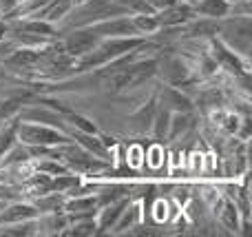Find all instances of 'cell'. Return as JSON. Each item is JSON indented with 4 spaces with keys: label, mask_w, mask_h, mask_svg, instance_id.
<instances>
[{
    "label": "cell",
    "mask_w": 252,
    "mask_h": 237,
    "mask_svg": "<svg viewBox=\"0 0 252 237\" xmlns=\"http://www.w3.org/2000/svg\"><path fill=\"white\" fill-rule=\"evenodd\" d=\"M155 109H157V100H155V96H153L151 100L144 102V104L130 115V127H133L135 131H151Z\"/></svg>",
    "instance_id": "obj_20"
},
{
    "label": "cell",
    "mask_w": 252,
    "mask_h": 237,
    "mask_svg": "<svg viewBox=\"0 0 252 237\" xmlns=\"http://www.w3.org/2000/svg\"><path fill=\"white\" fill-rule=\"evenodd\" d=\"M71 2H73V7H80V4H82L84 0H71Z\"/></svg>",
    "instance_id": "obj_30"
},
{
    "label": "cell",
    "mask_w": 252,
    "mask_h": 237,
    "mask_svg": "<svg viewBox=\"0 0 252 237\" xmlns=\"http://www.w3.org/2000/svg\"><path fill=\"white\" fill-rule=\"evenodd\" d=\"M157 75L161 78L164 84H173V87H179V89L197 82L190 60L184 56H177V53H168L164 58H157Z\"/></svg>",
    "instance_id": "obj_4"
},
{
    "label": "cell",
    "mask_w": 252,
    "mask_h": 237,
    "mask_svg": "<svg viewBox=\"0 0 252 237\" xmlns=\"http://www.w3.org/2000/svg\"><path fill=\"white\" fill-rule=\"evenodd\" d=\"M128 200L133 198H124V200H118V202H111L106 206H100L95 213V226H97V235H109L111 229L115 226L118 217L122 215L124 206L128 204Z\"/></svg>",
    "instance_id": "obj_16"
},
{
    "label": "cell",
    "mask_w": 252,
    "mask_h": 237,
    "mask_svg": "<svg viewBox=\"0 0 252 237\" xmlns=\"http://www.w3.org/2000/svg\"><path fill=\"white\" fill-rule=\"evenodd\" d=\"M0 18H2V16H0Z\"/></svg>",
    "instance_id": "obj_32"
},
{
    "label": "cell",
    "mask_w": 252,
    "mask_h": 237,
    "mask_svg": "<svg viewBox=\"0 0 252 237\" xmlns=\"http://www.w3.org/2000/svg\"><path fill=\"white\" fill-rule=\"evenodd\" d=\"M195 13L201 18H210V20H223L230 16V2L226 0H199L195 4Z\"/></svg>",
    "instance_id": "obj_19"
},
{
    "label": "cell",
    "mask_w": 252,
    "mask_h": 237,
    "mask_svg": "<svg viewBox=\"0 0 252 237\" xmlns=\"http://www.w3.org/2000/svg\"><path fill=\"white\" fill-rule=\"evenodd\" d=\"M155 16H157V20H159V29H161V27H182V25H186L188 20H192L197 13H195L192 4H186V2H182V0H177V2L155 11Z\"/></svg>",
    "instance_id": "obj_11"
},
{
    "label": "cell",
    "mask_w": 252,
    "mask_h": 237,
    "mask_svg": "<svg viewBox=\"0 0 252 237\" xmlns=\"http://www.w3.org/2000/svg\"><path fill=\"white\" fill-rule=\"evenodd\" d=\"M182 2H186V4H192V7H195V4L199 2V0H182Z\"/></svg>",
    "instance_id": "obj_29"
},
{
    "label": "cell",
    "mask_w": 252,
    "mask_h": 237,
    "mask_svg": "<svg viewBox=\"0 0 252 237\" xmlns=\"http://www.w3.org/2000/svg\"><path fill=\"white\" fill-rule=\"evenodd\" d=\"M208 51L215 58L219 71L226 73L228 78H239V75H248L250 73V58L239 56L237 51H232L228 44H223L221 40L215 35L208 42Z\"/></svg>",
    "instance_id": "obj_5"
},
{
    "label": "cell",
    "mask_w": 252,
    "mask_h": 237,
    "mask_svg": "<svg viewBox=\"0 0 252 237\" xmlns=\"http://www.w3.org/2000/svg\"><path fill=\"white\" fill-rule=\"evenodd\" d=\"M40 211L33 206L31 200H16V202H7L4 208L0 211V226L2 224H16V222L35 220Z\"/></svg>",
    "instance_id": "obj_14"
},
{
    "label": "cell",
    "mask_w": 252,
    "mask_h": 237,
    "mask_svg": "<svg viewBox=\"0 0 252 237\" xmlns=\"http://www.w3.org/2000/svg\"><path fill=\"white\" fill-rule=\"evenodd\" d=\"M168 124H170V111L164 109L161 104H157L155 115H153V124H151V133L157 142H166V133H168Z\"/></svg>",
    "instance_id": "obj_23"
},
{
    "label": "cell",
    "mask_w": 252,
    "mask_h": 237,
    "mask_svg": "<svg viewBox=\"0 0 252 237\" xmlns=\"http://www.w3.org/2000/svg\"><path fill=\"white\" fill-rule=\"evenodd\" d=\"M62 211H64V215L69 217V222L95 217V213H97L95 193H93V195H75V198H66Z\"/></svg>",
    "instance_id": "obj_13"
},
{
    "label": "cell",
    "mask_w": 252,
    "mask_h": 237,
    "mask_svg": "<svg viewBox=\"0 0 252 237\" xmlns=\"http://www.w3.org/2000/svg\"><path fill=\"white\" fill-rule=\"evenodd\" d=\"M69 137H71V142L82 146V149L89 151L91 155L113 164V151H111V146L106 144L104 137H100V133H84V131H73V129H71Z\"/></svg>",
    "instance_id": "obj_9"
},
{
    "label": "cell",
    "mask_w": 252,
    "mask_h": 237,
    "mask_svg": "<svg viewBox=\"0 0 252 237\" xmlns=\"http://www.w3.org/2000/svg\"><path fill=\"white\" fill-rule=\"evenodd\" d=\"M58 31L64 34L62 38L60 35H58V38H60V47H62V51H64V56L71 58V60L89 53L100 42V38H97L93 31H89L87 27H71V29H58Z\"/></svg>",
    "instance_id": "obj_6"
},
{
    "label": "cell",
    "mask_w": 252,
    "mask_h": 237,
    "mask_svg": "<svg viewBox=\"0 0 252 237\" xmlns=\"http://www.w3.org/2000/svg\"><path fill=\"white\" fill-rule=\"evenodd\" d=\"M16 137L18 142H22L27 146H62L71 142L69 133L60 131V129L38 122H25V120L18 118H16Z\"/></svg>",
    "instance_id": "obj_3"
},
{
    "label": "cell",
    "mask_w": 252,
    "mask_h": 237,
    "mask_svg": "<svg viewBox=\"0 0 252 237\" xmlns=\"http://www.w3.org/2000/svg\"><path fill=\"white\" fill-rule=\"evenodd\" d=\"M18 120H25V122H38V124H49V127H56L60 131L69 133V124L64 122V115L58 113L56 109H49V106H27L18 113Z\"/></svg>",
    "instance_id": "obj_10"
},
{
    "label": "cell",
    "mask_w": 252,
    "mask_h": 237,
    "mask_svg": "<svg viewBox=\"0 0 252 237\" xmlns=\"http://www.w3.org/2000/svg\"><path fill=\"white\" fill-rule=\"evenodd\" d=\"M16 142H18V137H16V120H4V122L0 124V160H2V155L7 153Z\"/></svg>",
    "instance_id": "obj_25"
},
{
    "label": "cell",
    "mask_w": 252,
    "mask_h": 237,
    "mask_svg": "<svg viewBox=\"0 0 252 237\" xmlns=\"http://www.w3.org/2000/svg\"><path fill=\"white\" fill-rule=\"evenodd\" d=\"M197 127V111H177L170 113V124H168V133H166V142H179L186 140L188 133Z\"/></svg>",
    "instance_id": "obj_15"
},
{
    "label": "cell",
    "mask_w": 252,
    "mask_h": 237,
    "mask_svg": "<svg viewBox=\"0 0 252 237\" xmlns=\"http://www.w3.org/2000/svg\"><path fill=\"white\" fill-rule=\"evenodd\" d=\"M58 158L64 162V167L69 169V171L78 173V175H82V177H97V180H104L106 173L113 169L111 162L91 155L89 151H84L82 146L75 144V142L58 146Z\"/></svg>",
    "instance_id": "obj_1"
},
{
    "label": "cell",
    "mask_w": 252,
    "mask_h": 237,
    "mask_svg": "<svg viewBox=\"0 0 252 237\" xmlns=\"http://www.w3.org/2000/svg\"><path fill=\"white\" fill-rule=\"evenodd\" d=\"M62 235H69V237H91L97 235V226H95V217H87V220H75L69 222Z\"/></svg>",
    "instance_id": "obj_24"
},
{
    "label": "cell",
    "mask_w": 252,
    "mask_h": 237,
    "mask_svg": "<svg viewBox=\"0 0 252 237\" xmlns=\"http://www.w3.org/2000/svg\"><path fill=\"white\" fill-rule=\"evenodd\" d=\"M7 31H9V22L0 18V44H2L4 38H7Z\"/></svg>",
    "instance_id": "obj_28"
},
{
    "label": "cell",
    "mask_w": 252,
    "mask_h": 237,
    "mask_svg": "<svg viewBox=\"0 0 252 237\" xmlns=\"http://www.w3.org/2000/svg\"><path fill=\"white\" fill-rule=\"evenodd\" d=\"M157 104H161L164 109H168L170 113H177V111H195V102L188 96L186 91H182L179 87L173 84H161L155 93Z\"/></svg>",
    "instance_id": "obj_8"
},
{
    "label": "cell",
    "mask_w": 252,
    "mask_h": 237,
    "mask_svg": "<svg viewBox=\"0 0 252 237\" xmlns=\"http://www.w3.org/2000/svg\"><path fill=\"white\" fill-rule=\"evenodd\" d=\"M71 9H73V2H71V0H51V2H49L40 13H35L33 18H42V20L60 27L62 22H64V18L71 13Z\"/></svg>",
    "instance_id": "obj_18"
},
{
    "label": "cell",
    "mask_w": 252,
    "mask_h": 237,
    "mask_svg": "<svg viewBox=\"0 0 252 237\" xmlns=\"http://www.w3.org/2000/svg\"><path fill=\"white\" fill-rule=\"evenodd\" d=\"M151 215L157 224H164V222L170 220V204L166 200H155V204L151 206Z\"/></svg>",
    "instance_id": "obj_26"
},
{
    "label": "cell",
    "mask_w": 252,
    "mask_h": 237,
    "mask_svg": "<svg viewBox=\"0 0 252 237\" xmlns=\"http://www.w3.org/2000/svg\"><path fill=\"white\" fill-rule=\"evenodd\" d=\"M130 20H133L137 35H144V38H151L153 34L159 31V20L155 13H135L130 16Z\"/></svg>",
    "instance_id": "obj_22"
},
{
    "label": "cell",
    "mask_w": 252,
    "mask_h": 237,
    "mask_svg": "<svg viewBox=\"0 0 252 237\" xmlns=\"http://www.w3.org/2000/svg\"><path fill=\"white\" fill-rule=\"evenodd\" d=\"M42 62V49H27V47H13L4 56V65L13 69H33Z\"/></svg>",
    "instance_id": "obj_17"
},
{
    "label": "cell",
    "mask_w": 252,
    "mask_h": 237,
    "mask_svg": "<svg viewBox=\"0 0 252 237\" xmlns=\"http://www.w3.org/2000/svg\"><path fill=\"white\" fill-rule=\"evenodd\" d=\"M64 195L62 193H56V191H49V193H42L38 195V198H31V202H33V206L40 211V215L42 213H56V211H62V206H64Z\"/></svg>",
    "instance_id": "obj_21"
},
{
    "label": "cell",
    "mask_w": 252,
    "mask_h": 237,
    "mask_svg": "<svg viewBox=\"0 0 252 237\" xmlns=\"http://www.w3.org/2000/svg\"><path fill=\"white\" fill-rule=\"evenodd\" d=\"M87 29L93 31L97 38H124V35H137L133 20H130V13H126V16L104 18V20H100V22L89 25Z\"/></svg>",
    "instance_id": "obj_7"
},
{
    "label": "cell",
    "mask_w": 252,
    "mask_h": 237,
    "mask_svg": "<svg viewBox=\"0 0 252 237\" xmlns=\"http://www.w3.org/2000/svg\"><path fill=\"white\" fill-rule=\"evenodd\" d=\"M142 222H144V202L142 200H128V204L124 206L122 215L118 217V222H115V226L111 229L109 235H128Z\"/></svg>",
    "instance_id": "obj_12"
},
{
    "label": "cell",
    "mask_w": 252,
    "mask_h": 237,
    "mask_svg": "<svg viewBox=\"0 0 252 237\" xmlns=\"http://www.w3.org/2000/svg\"><path fill=\"white\" fill-rule=\"evenodd\" d=\"M217 38L237 51L239 56L250 58L252 49V16H226L219 20Z\"/></svg>",
    "instance_id": "obj_2"
},
{
    "label": "cell",
    "mask_w": 252,
    "mask_h": 237,
    "mask_svg": "<svg viewBox=\"0 0 252 237\" xmlns=\"http://www.w3.org/2000/svg\"><path fill=\"white\" fill-rule=\"evenodd\" d=\"M148 4H151L155 11H159V9H164V7H168V4H173V2H177V0H146Z\"/></svg>",
    "instance_id": "obj_27"
},
{
    "label": "cell",
    "mask_w": 252,
    "mask_h": 237,
    "mask_svg": "<svg viewBox=\"0 0 252 237\" xmlns=\"http://www.w3.org/2000/svg\"><path fill=\"white\" fill-rule=\"evenodd\" d=\"M226 2H230V4H235V2H239V0H226Z\"/></svg>",
    "instance_id": "obj_31"
}]
</instances>
